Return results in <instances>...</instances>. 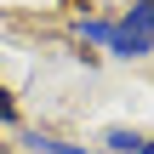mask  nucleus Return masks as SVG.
Segmentation results:
<instances>
[{"label": "nucleus", "mask_w": 154, "mask_h": 154, "mask_svg": "<svg viewBox=\"0 0 154 154\" xmlns=\"http://www.w3.org/2000/svg\"><path fill=\"white\" fill-rule=\"evenodd\" d=\"M103 51L114 63H143V57H154V0H131L114 17V34H109Z\"/></svg>", "instance_id": "f257e3e1"}, {"label": "nucleus", "mask_w": 154, "mask_h": 154, "mask_svg": "<svg viewBox=\"0 0 154 154\" xmlns=\"http://www.w3.org/2000/svg\"><path fill=\"white\" fill-rule=\"evenodd\" d=\"M86 154H103V149H86Z\"/></svg>", "instance_id": "0eeeda50"}, {"label": "nucleus", "mask_w": 154, "mask_h": 154, "mask_svg": "<svg viewBox=\"0 0 154 154\" xmlns=\"http://www.w3.org/2000/svg\"><path fill=\"white\" fill-rule=\"evenodd\" d=\"M17 126H23V109H17V97L0 86V131H17Z\"/></svg>", "instance_id": "39448f33"}, {"label": "nucleus", "mask_w": 154, "mask_h": 154, "mask_svg": "<svg viewBox=\"0 0 154 154\" xmlns=\"http://www.w3.org/2000/svg\"><path fill=\"white\" fill-rule=\"evenodd\" d=\"M17 149L23 154H86V143H69L46 126H17Z\"/></svg>", "instance_id": "f03ea898"}, {"label": "nucleus", "mask_w": 154, "mask_h": 154, "mask_svg": "<svg viewBox=\"0 0 154 154\" xmlns=\"http://www.w3.org/2000/svg\"><path fill=\"white\" fill-rule=\"evenodd\" d=\"M109 34H114V17H103V11H80L74 23H69V40L74 46H109Z\"/></svg>", "instance_id": "7ed1b4c3"}, {"label": "nucleus", "mask_w": 154, "mask_h": 154, "mask_svg": "<svg viewBox=\"0 0 154 154\" xmlns=\"http://www.w3.org/2000/svg\"><path fill=\"white\" fill-rule=\"evenodd\" d=\"M143 137H149V131H131V126H109V131L97 137V149H103V154H143Z\"/></svg>", "instance_id": "20e7f679"}, {"label": "nucleus", "mask_w": 154, "mask_h": 154, "mask_svg": "<svg viewBox=\"0 0 154 154\" xmlns=\"http://www.w3.org/2000/svg\"><path fill=\"white\" fill-rule=\"evenodd\" d=\"M0 154H11V143H6V131H0Z\"/></svg>", "instance_id": "423d86ee"}]
</instances>
